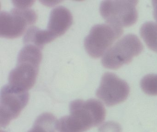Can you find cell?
<instances>
[{"mask_svg": "<svg viewBox=\"0 0 157 132\" xmlns=\"http://www.w3.org/2000/svg\"><path fill=\"white\" fill-rule=\"evenodd\" d=\"M70 112L69 115L58 121L59 132H85L100 125L106 116L103 105L94 99L72 101L70 104Z\"/></svg>", "mask_w": 157, "mask_h": 132, "instance_id": "cell-1", "label": "cell"}, {"mask_svg": "<svg viewBox=\"0 0 157 132\" xmlns=\"http://www.w3.org/2000/svg\"><path fill=\"white\" fill-rule=\"evenodd\" d=\"M42 59L41 49L25 45L18 54L16 67L9 74V84L23 90L32 89L36 81Z\"/></svg>", "mask_w": 157, "mask_h": 132, "instance_id": "cell-2", "label": "cell"}, {"mask_svg": "<svg viewBox=\"0 0 157 132\" xmlns=\"http://www.w3.org/2000/svg\"><path fill=\"white\" fill-rule=\"evenodd\" d=\"M143 50V44L138 37L134 34H128L106 51L102 58V64L106 68L117 69L130 63L133 58L139 55Z\"/></svg>", "mask_w": 157, "mask_h": 132, "instance_id": "cell-3", "label": "cell"}, {"mask_svg": "<svg viewBox=\"0 0 157 132\" xmlns=\"http://www.w3.org/2000/svg\"><path fill=\"white\" fill-rule=\"evenodd\" d=\"M123 32L122 28L110 24L95 25L84 39L85 50L92 57H100L122 35Z\"/></svg>", "mask_w": 157, "mask_h": 132, "instance_id": "cell-4", "label": "cell"}, {"mask_svg": "<svg viewBox=\"0 0 157 132\" xmlns=\"http://www.w3.org/2000/svg\"><path fill=\"white\" fill-rule=\"evenodd\" d=\"M137 1H104L101 2L100 12L107 24L119 27H127L138 19Z\"/></svg>", "mask_w": 157, "mask_h": 132, "instance_id": "cell-5", "label": "cell"}, {"mask_svg": "<svg viewBox=\"0 0 157 132\" xmlns=\"http://www.w3.org/2000/svg\"><path fill=\"white\" fill-rule=\"evenodd\" d=\"M36 20V13L29 8L14 7L10 12L2 11L0 13V36L7 38L19 37Z\"/></svg>", "mask_w": 157, "mask_h": 132, "instance_id": "cell-6", "label": "cell"}, {"mask_svg": "<svg viewBox=\"0 0 157 132\" xmlns=\"http://www.w3.org/2000/svg\"><path fill=\"white\" fill-rule=\"evenodd\" d=\"M29 100L27 91L17 89L10 84L3 86L1 92L0 101L1 126L6 127L18 117Z\"/></svg>", "mask_w": 157, "mask_h": 132, "instance_id": "cell-7", "label": "cell"}, {"mask_svg": "<svg viewBox=\"0 0 157 132\" xmlns=\"http://www.w3.org/2000/svg\"><path fill=\"white\" fill-rule=\"evenodd\" d=\"M130 92L128 83L114 73L106 72L102 75L96 96L105 105L113 106L126 100Z\"/></svg>", "mask_w": 157, "mask_h": 132, "instance_id": "cell-8", "label": "cell"}, {"mask_svg": "<svg viewBox=\"0 0 157 132\" xmlns=\"http://www.w3.org/2000/svg\"><path fill=\"white\" fill-rule=\"evenodd\" d=\"M73 16L65 6H59L51 11L47 30L54 39L64 35L71 26Z\"/></svg>", "mask_w": 157, "mask_h": 132, "instance_id": "cell-9", "label": "cell"}, {"mask_svg": "<svg viewBox=\"0 0 157 132\" xmlns=\"http://www.w3.org/2000/svg\"><path fill=\"white\" fill-rule=\"evenodd\" d=\"M54 39L47 29L42 30L33 26L25 32L23 40L25 45H33L42 50L44 45Z\"/></svg>", "mask_w": 157, "mask_h": 132, "instance_id": "cell-10", "label": "cell"}, {"mask_svg": "<svg viewBox=\"0 0 157 132\" xmlns=\"http://www.w3.org/2000/svg\"><path fill=\"white\" fill-rule=\"evenodd\" d=\"M57 123L54 115L44 113L36 118L33 127L28 132H56Z\"/></svg>", "mask_w": 157, "mask_h": 132, "instance_id": "cell-11", "label": "cell"}, {"mask_svg": "<svg viewBox=\"0 0 157 132\" xmlns=\"http://www.w3.org/2000/svg\"><path fill=\"white\" fill-rule=\"evenodd\" d=\"M140 34L147 46L157 52V23L147 22L141 25Z\"/></svg>", "mask_w": 157, "mask_h": 132, "instance_id": "cell-12", "label": "cell"}, {"mask_svg": "<svg viewBox=\"0 0 157 132\" xmlns=\"http://www.w3.org/2000/svg\"><path fill=\"white\" fill-rule=\"evenodd\" d=\"M140 87L143 91L149 95H157V74L145 75L140 81Z\"/></svg>", "mask_w": 157, "mask_h": 132, "instance_id": "cell-13", "label": "cell"}, {"mask_svg": "<svg viewBox=\"0 0 157 132\" xmlns=\"http://www.w3.org/2000/svg\"><path fill=\"white\" fill-rule=\"evenodd\" d=\"M99 132H122L119 124L114 122H108L100 127Z\"/></svg>", "mask_w": 157, "mask_h": 132, "instance_id": "cell-14", "label": "cell"}, {"mask_svg": "<svg viewBox=\"0 0 157 132\" xmlns=\"http://www.w3.org/2000/svg\"><path fill=\"white\" fill-rule=\"evenodd\" d=\"M35 1H13L12 2L14 7L19 8H29L31 7Z\"/></svg>", "mask_w": 157, "mask_h": 132, "instance_id": "cell-15", "label": "cell"}, {"mask_svg": "<svg viewBox=\"0 0 157 132\" xmlns=\"http://www.w3.org/2000/svg\"><path fill=\"white\" fill-rule=\"evenodd\" d=\"M152 4L153 8V17L157 22V1H152Z\"/></svg>", "mask_w": 157, "mask_h": 132, "instance_id": "cell-16", "label": "cell"}, {"mask_svg": "<svg viewBox=\"0 0 157 132\" xmlns=\"http://www.w3.org/2000/svg\"></svg>", "mask_w": 157, "mask_h": 132, "instance_id": "cell-17", "label": "cell"}]
</instances>
